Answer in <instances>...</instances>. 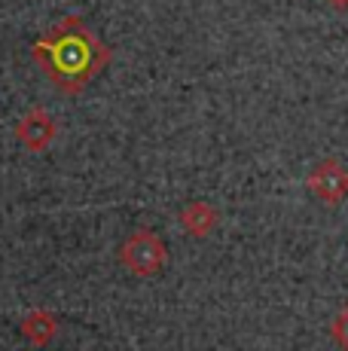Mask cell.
<instances>
[{
  "label": "cell",
  "instance_id": "3",
  "mask_svg": "<svg viewBox=\"0 0 348 351\" xmlns=\"http://www.w3.org/2000/svg\"><path fill=\"white\" fill-rule=\"evenodd\" d=\"M333 339L343 346V351H348V308H343L339 318L333 321Z\"/></svg>",
  "mask_w": 348,
  "mask_h": 351
},
{
  "label": "cell",
  "instance_id": "2",
  "mask_svg": "<svg viewBox=\"0 0 348 351\" xmlns=\"http://www.w3.org/2000/svg\"><path fill=\"white\" fill-rule=\"evenodd\" d=\"M309 186L314 190V195L324 202H339L348 190V171L339 162H321L312 171Z\"/></svg>",
  "mask_w": 348,
  "mask_h": 351
},
{
  "label": "cell",
  "instance_id": "1",
  "mask_svg": "<svg viewBox=\"0 0 348 351\" xmlns=\"http://www.w3.org/2000/svg\"><path fill=\"white\" fill-rule=\"evenodd\" d=\"M40 58L49 67L52 80H58L68 89H77L92 71H95L98 58V43L89 37V31L77 22L68 19L49 40L40 43Z\"/></svg>",
  "mask_w": 348,
  "mask_h": 351
},
{
  "label": "cell",
  "instance_id": "4",
  "mask_svg": "<svg viewBox=\"0 0 348 351\" xmlns=\"http://www.w3.org/2000/svg\"><path fill=\"white\" fill-rule=\"evenodd\" d=\"M333 10H348V0H327Z\"/></svg>",
  "mask_w": 348,
  "mask_h": 351
}]
</instances>
